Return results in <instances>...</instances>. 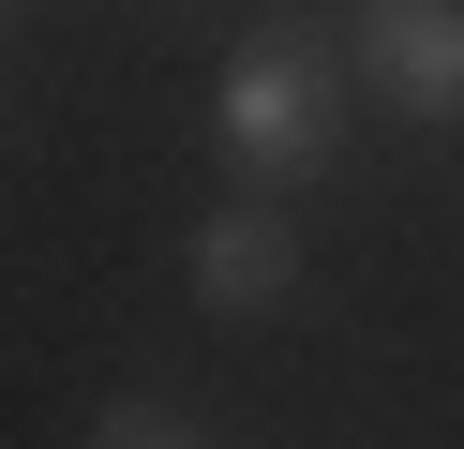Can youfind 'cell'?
<instances>
[{
  "instance_id": "6da1fadb",
  "label": "cell",
  "mask_w": 464,
  "mask_h": 449,
  "mask_svg": "<svg viewBox=\"0 0 464 449\" xmlns=\"http://www.w3.org/2000/svg\"><path fill=\"white\" fill-rule=\"evenodd\" d=\"M344 90H360V60L330 45V30H300V15H270V30H240L225 45V90H210V135H225V165L255 180V195H300V180H330V150H344Z\"/></svg>"
},
{
  "instance_id": "7a4b0ae2",
  "label": "cell",
  "mask_w": 464,
  "mask_h": 449,
  "mask_svg": "<svg viewBox=\"0 0 464 449\" xmlns=\"http://www.w3.org/2000/svg\"><path fill=\"white\" fill-rule=\"evenodd\" d=\"M344 60H360L374 105H404V120H464V0H360Z\"/></svg>"
},
{
  "instance_id": "3957f363",
  "label": "cell",
  "mask_w": 464,
  "mask_h": 449,
  "mask_svg": "<svg viewBox=\"0 0 464 449\" xmlns=\"http://www.w3.org/2000/svg\"><path fill=\"white\" fill-rule=\"evenodd\" d=\"M285 285H300V225H285L270 195H240V210L195 225V299H210V315H270Z\"/></svg>"
},
{
  "instance_id": "277c9868",
  "label": "cell",
  "mask_w": 464,
  "mask_h": 449,
  "mask_svg": "<svg viewBox=\"0 0 464 449\" xmlns=\"http://www.w3.org/2000/svg\"><path fill=\"white\" fill-rule=\"evenodd\" d=\"M91 449H210V434H195V405H165V389H121V405L91 419Z\"/></svg>"
}]
</instances>
